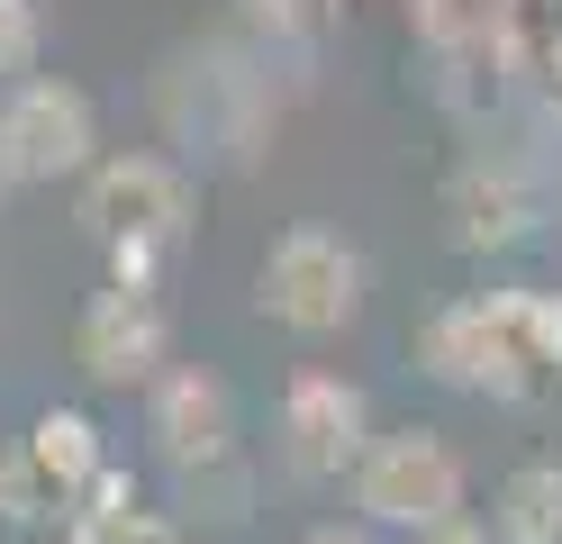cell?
I'll return each instance as SVG.
<instances>
[{"mask_svg": "<svg viewBox=\"0 0 562 544\" xmlns=\"http://www.w3.org/2000/svg\"><path fill=\"white\" fill-rule=\"evenodd\" d=\"M417 363L445 390H490V399H544L562 390V300L553 290H481L445 300L417 326Z\"/></svg>", "mask_w": 562, "mask_h": 544, "instance_id": "obj_1", "label": "cell"}, {"mask_svg": "<svg viewBox=\"0 0 562 544\" xmlns=\"http://www.w3.org/2000/svg\"><path fill=\"white\" fill-rule=\"evenodd\" d=\"M82 218H91V236L110 245L119 281L155 290V273L172 264V245H182V227H191V181L164 155H110V164H91Z\"/></svg>", "mask_w": 562, "mask_h": 544, "instance_id": "obj_2", "label": "cell"}, {"mask_svg": "<svg viewBox=\"0 0 562 544\" xmlns=\"http://www.w3.org/2000/svg\"><path fill=\"white\" fill-rule=\"evenodd\" d=\"M100 426L82 409H46L19 435V454L0 463V518L10 526H46V518H82L74 499L100 490Z\"/></svg>", "mask_w": 562, "mask_h": 544, "instance_id": "obj_3", "label": "cell"}, {"mask_svg": "<svg viewBox=\"0 0 562 544\" xmlns=\"http://www.w3.org/2000/svg\"><path fill=\"white\" fill-rule=\"evenodd\" d=\"M255 300H263V318L300 326V336H336V326L363 309V254L345 236H327V227H291L263 254V290Z\"/></svg>", "mask_w": 562, "mask_h": 544, "instance_id": "obj_4", "label": "cell"}, {"mask_svg": "<svg viewBox=\"0 0 562 544\" xmlns=\"http://www.w3.org/2000/svg\"><path fill=\"white\" fill-rule=\"evenodd\" d=\"M355 499H363V518H381V526L436 535V526H453V508H463V463H453V445L427 435V426L372 435V454L355 471Z\"/></svg>", "mask_w": 562, "mask_h": 544, "instance_id": "obj_5", "label": "cell"}, {"mask_svg": "<svg viewBox=\"0 0 562 544\" xmlns=\"http://www.w3.org/2000/svg\"><path fill=\"white\" fill-rule=\"evenodd\" d=\"M281 454H291V471H308V481L363 471V454H372L363 390L355 381H327V373H300L291 390H281Z\"/></svg>", "mask_w": 562, "mask_h": 544, "instance_id": "obj_6", "label": "cell"}, {"mask_svg": "<svg viewBox=\"0 0 562 544\" xmlns=\"http://www.w3.org/2000/svg\"><path fill=\"white\" fill-rule=\"evenodd\" d=\"M0 119H10V155H19V181H64L91 164L100 145V119L91 100L74 82H55V73H37V82H19L10 100H0Z\"/></svg>", "mask_w": 562, "mask_h": 544, "instance_id": "obj_7", "label": "cell"}, {"mask_svg": "<svg viewBox=\"0 0 562 544\" xmlns=\"http://www.w3.org/2000/svg\"><path fill=\"white\" fill-rule=\"evenodd\" d=\"M74 354H82V373H91L100 390H136V381H155V373H164V309H155V290L110 281V290L82 309Z\"/></svg>", "mask_w": 562, "mask_h": 544, "instance_id": "obj_8", "label": "cell"}, {"mask_svg": "<svg viewBox=\"0 0 562 544\" xmlns=\"http://www.w3.org/2000/svg\"><path fill=\"white\" fill-rule=\"evenodd\" d=\"M155 445L164 463H182V471H218L236 454V399L218 373H164L155 381Z\"/></svg>", "mask_w": 562, "mask_h": 544, "instance_id": "obj_9", "label": "cell"}, {"mask_svg": "<svg viewBox=\"0 0 562 544\" xmlns=\"http://www.w3.org/2000/svg\"><path fill=\"white\" fill-rule=\"evenodd\" d=\"M445 218H453V245L463 254H499L517 236H536V191L508 164H463L453 191H445Z\"/></svg>", "mask_w": 562, "mask_h": 544, "instance_id": "obj_10", "label": "cell"}, {"mask_svg": "<svg viewBox=\"0 0 562 544\" xmlns=\"http://www.w3.org/2000/svg\"><path fill=\"white\" fill-rule=\"evenodd\" d=\"M499 544H562V463H517L499 481Z\"/></svg>", "mask_w": 562, "mask_h": 544, "instance_id": "obj_11", "label": "cell"}, {"mask_svg": "<svg viewBox=\"0 0 562 544\" xmlns=\"http://www.w3.org/2000/svg\"><path fill=\"white\" fill-rule=\"evenodd\" d=\"M74 544H172V526H155L146 508H136V518H82Z\"/></svg>", "mask_w": 562, "mask_h": 544, "instance_id": "obj_12", "label": "cell"}, {"mask_svg": "<svg viewBox=\"0 0 562 544\" xmlns=\"http://www.w3.org/2000/svg\"><path fill=\"white\" fill-rule=\"evenodd\" d=\"M27 55H37V10L27 0H0V73H19Z\"/></svg>", "mask_w": 562, "mask_h": 544, "instance_id": "obj_13", "label": "cell"}, {"mask_svg": "<svg viewBox=\"0 0 562 544\" xmlns=\"http://www.w3.org/2000/svg\"><path fill=\"white\" fill-rule=\"evenodd\" d=\"M263 27H318V0H255Z\"/></svg>", "mask_w": 562, "mask_h": 544, "instance_id": "obj_14", "label": "cell"}, {"mask_svg": "<svg viewBox=\"0 0 562 544\" xmlns=\"http://www.w3.org/2000/svg\"><path fill=\"white\" fill-rule=\"evenodd\" d=\"M427 544H499V535H490V526H463V518H453V526H436Z\"/></svg>", "mask_w": 562, "mask_h": 544, "instance_id": "obj_15", "label": "cell"}, {"mask_svg": "<svg viewBox=\"0 0 562 544\" xmlns=\"http://www.w3.org/2000/svg\"><path fill=\"white\" fill-rule=\"evenodd\" d=\"M19 181V155H10V119H0V191Z\"/></svg>", "mask_w": 562, "mask_h": 544, "instance_id": "obj_16", "label": "cell"}, {"mask_svg": "<svg viewBox=\"0 0 562 544\" xmlns=\"http://www.w3.org/2000/svg\"><path fill=\"white\" fill-rule=\"evenodd\" d=\"M308 544H363V535H308Z\"/></svg>", "mask_w": 562, "mask_h": 544, "instance_id": "obj_17", "label": "cell"}]
</instances>
